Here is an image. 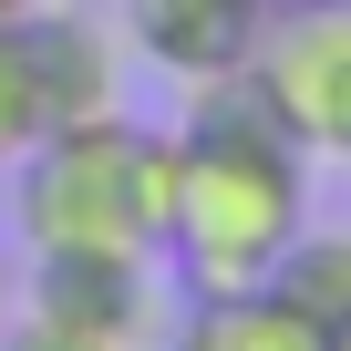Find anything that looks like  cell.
<instances>
[{
  "label": "cell",
  "instance_id": "1",
  "mask_svg": "<svg viewBox=\"0 0 351 351\" xmlns=\"http://www.w3.org/2000/svg\"><path fill=\"white\" fill-rule=\"evenodd\" d=\"M310 145L269 114L258 73L186 83V124H176V207H165V258L186 289H258L279 248L310 228Z\"/></svg>",
  "mask_w": 351,
  "mask_h": 351
},
{
  "label": "cell",
  "instance_id": "2",
  "mask_svg": "<svg viewBox=\"0 0 351 351\" xmlns=\"http://www.w3.org/2000/svg\"><path fill=\"white\" fill-rule=\"evenodd\" d=\"M11 207L32 258L42 248H124L165 258V207H176V134H145L124 104L93 124H52L11 165Z\"/></svg>",
  "mask_w": 351,
  "mask_h": 351
},
{
  "label": "cell",
  "instance_id": "3",
  "mask_svg": "<svg viewBox=\"0 0 351 351\" xmlns=\"http://www.w3.org/2000/svg\"><path fill=\"white\" fill-rule=\"evenodd\" d=\"M269 114L300 145H351V0H269L258 52H248Z\"/></svg>",
  "mask_w": 351,
  "mask_h": 351
},
{
  "label": "cell",
  "instance_id": "4",
  "mask_svg": "<svg viewBox=\"0 0 351 351\" xmlns=\"http://www.w3.org/2000/svg\"><path fill=\"white\" fill-rule=\"evenodd\" d=\"M21 42V73H32V104H42V134L52 124H93L124 104V62H114V32L83 11V0H42V11L11 21Z\"/></svg>",
  "mask_w": 351,
  "mask_h": 351
},
{
  "label": "cell",
  "instance_id": "5",
  "mask_svg": "<svg viewBox=\"0 0 351 351\" xmlns=\"http://www.w3.org/2000/svg\"><path fill=\"white\" fill-rule=\"evenodd\" d=\"M258 21H269V0H124V32L155 73L176 83H217L258 52Z\"/></svg>",
  "mask_w": 351,
  "mask_h": 351
},
{
  "label": "cell",
  "instance_id": "6",
  "mask_svg": "<svg viewBox=\"0 0 351 351\" xmlns=\"http://www.w3.org/2000/svg\"><path fill=\"white\" fill-rule=\"evenodd\" d=\"M32 300L145 341V320H155V258H124V248H42L32 258Z\"/></svg>",
  "mask_w": 351,
  "mask_h": 351
},
{
  "label": "cell",
  "instance_id": "7",
  "mask_svg": "<svg viewBox=\"0 0 351 351\" xmlns=\"http://www.w3.org/2000/svg\"><path fill=\"white\" fill-rule=\"evenodd\" d=\"M165 351H330V341L258 279V289H197V310L176 320Z\"/></svg>",
  "mask_w": 351,
  "mask_h": 351
},
{
  "label": "cell",
  "instance_id": "8",
  "mask_svg": "<svg viewBox=\"0 0 351 351\" xmlns=\"http://www.w3.org/2000/svg\"><path fill=\"white\" fill-rule=\"evenodd\" d=\"M269 289H279L320 341H341V330H351V228H300V238L279 248Z\"/></svg>",
  "mask_w": 351,
  "mask_h": 351
},
{
  "label": "cell",
  "instance_id": "9",
  "mask_svg": "<svg viewBox=\"0 0 351 351\" xmlns=\"http://www.w3.org/2000/svg\"><path fill=\"white\" fill-rule=\"evenodd\" d=\"M0 351H145V341H124V330H104V320H73V310L21 300V310H11V330H0Z\"/></svg>",
  "mask_w": 351,
  "mask_h": 351
},
{
  "label": "cell",
  "instance_id": "10",
  "mask_svg": "<svg viewBox=\"0 0 351 351\" xmlns=\"http://www.w3.org/2000/svg\"><path fill=\"white\" fill-rule=\"evenodd\" d=\"M42 145V104H32V73H21V42L0 32V165H21Z\"/></svg>",
  "mask_w": 351,
  "mask_h": 351
},
{
  "label": "cell",
  "instance_id": "11",
  "mask_svg": "<svg viewBox=\"0 0 351 351\" xmlns=\"http://www.w3.org/2000/svg\"><path fill=\"white\" fill-rule=\"evenodd\" d=\"M11 310H21V289H11V269H0V330H11Z\"/></svg>",
  "mask_w": 351,
  "mask_h": 351
},
{
  "label": "cell",
  "instance_id": "12",
  "mask_svg": "<svg viewBox=\"0 0 351 351\" xmlns=\"http://www.w3.org/2000/svg\"><path fill=\"white\" fill-rule=\"evenodd\" d=\"M21 11H42V0H0V32H11V21H21Z\"/></svg>",
  "mask_w": 351,
  "mask_h": 351
},
{
  "label": "cell",
  "instance_id": "13",
  "mask_svg": "<svg viewBox=\"0 0 351 351\" xmlns=\"http://www.w3.org/2000/svg\"><path fill=\"white\" fill-rule=\"evenodd\" d=\"M330 351H351V330H341V341H330Z\"/></svg>",
  "mask_w": 351,
  "mask_h": 351
},
{
  "label": "cell",
  "instance_id": "14",
  "mask_svg": "<svg viewBox=\"0 0 351 351\" xmlns=\"http://www.w3.org/2000/svg\"><path fill=\"white\" fill-rule=\"evenodd\" d=\"M341 165H351V145H341Z\"/></svg>",
  "mask_w": 351,
  "mask_h": 351
},
{
  "label": "cell",
  "instance_id": "15",
  "mask_svg": "<svg viewBox=\"0 0 351 351\" xmlns=\"http://www.w3.org/2000/svg\"><path fill=\"white\" fill-rule=\"evenodd\" d=\"M145 351H165V341H145Z\"/></svg>",
  "mask_w": 351,
  "mask_h": 351
}]
</instances>
